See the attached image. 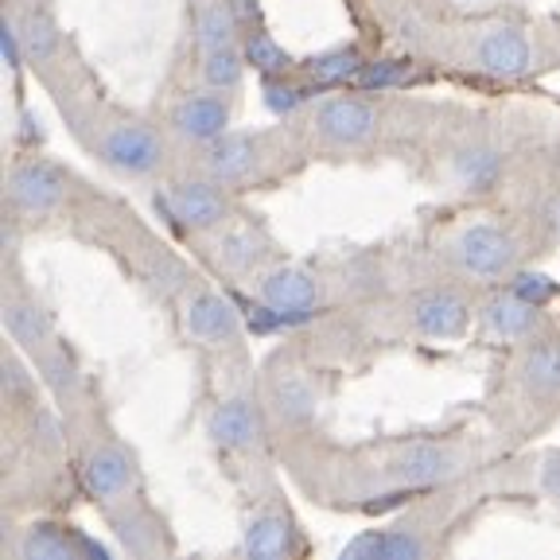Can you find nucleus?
<instances>
[{
  "label": "nucleus",
  "mask_w": 560,
  "mask_h": 560,
  "mask_svg": "<svg viewBox=\"0 0 560 560\" xmlns=\"http://www.w3.org/2000/svg\"><path fill=\"white\" fill-rule=\"evenodd\" d=\"M475 62H479L487 74L494 79H522L525 70L534 67V51H529V39H525L517 27H487L475 44Z\"/></svg>",
  "instance_id": "9d476101"
},
{
  "label": "nucleus",
  "mask_w": 560,
  "mask_h": 560,
  "mask_svg": "<svg viewBox=\"0 0 560 560\" xmlns=\"http://www.w3.org/2000/svg\"><path fill=\"white\" fill-rule=\"evenodd\" d=\"M265 257V242L261 234H254L249 226H230L226 234L219 237V261L234 272L254 269L257 261Z\"/></svg>",
  "instance_id": "393cba45"
},
{
  "label": "nucleus",
  "mask_w": 560,
  "mask_h": 560,
  "mask_svg": "<svg viewBox=\"0 0 560 560\" xmlns=\"http://www.w3.org/2000/svg\"><path fill=\"white\" fill-rule=\"evenodd\" d=\"M549 219H552V226H557V234H560V195L552 199V207H549Z\"/></svg>",
  "instance_id": "e433bc0d"
},
{
  "label": "nucleus",
  "mask_w": 560,
  "mask_h": 560,
  "mask_svg": "<svg viewBox=\"0 0 560 560\" xmlns=\"http://www.w3.org/2000/svg\"><path fill=\"white\" fill-rule=\"evenodd\" d=\"M207 432L226 452H249L261 440V412H257L254 401L234 397V401H222L219 409L210 412Z\"/></svg>",
  "instance_id": "ddd939ff"
},
{
  "label": "nucleus",
  "mask_w": 560,
  "mask_h": 560,
  "mask_svg": "<svg viewBox=\"0 0 560 560\" xmlns=\"http://www.w3.org/2000/svg\"><path fill=\"white\" fill-rule=\"evenodd\" d=\"M97 152L125 175H152L164 164V137L144 121H114L97 137Z\"/></svg>",
  "instance_id": "f03ea898"
},
{
  "label": "nucleus",
  "mask_w": 560,
  "mask_h": 560,
  "mask_svg": "<svg viewBox=\"0 0 560 560\" xmlns=\"http://www.w3.org/2000/svg\"><path fill=\"white\" fill-rule=\"evenodd\" d=\"M230 125V105L214 94H191L172 109V129L184 140L207 144V140L222 137Z\"/></svg>",
  "instance_id": "4468645a"
},
{
  "label": "nucleus",
  "mask_w": 560,
  "mask_h": 560,
  "mask_svg": "<svg viewBox=\"0 0 560 560\" xmlns=\"http://www.w3.org/2000/svg\"><path fill=\"white\" fill-rule=\"evenodd\" d=\"M261 137L254 132H222V137L207 140L202 149V172L222 187L245 184L249 175L261 167Z\"/></svg>",
  "instance_id": "423d86ee"
},
{
  "label": "nucleus",
  "mask_w": 560,
  "mask_h": 560,
  "mask_svg": "<svg viewBox=\"0 0 560 560\" xmlns=\"http://www.w3.org/2000/svg\"><path fill=\"white\" fill-rule=\"evenodd\" d=\"M237 16L226 0H210L207 9L199 12V47L202 55L219 51V47H234L237 44Z\"/></svg>",
  "instance_id": "b1692460"
},
{
  "label": "nucleus",
  "mask_w": 560,
  "mask_h": 560,
  "mask_svg": "<svg viewBox=\"0 0 560 560\" xmlns=\"http://www.w3.org/2000/svg\"><path fill=\"white\" fill-rule=\"evenodd\" d=\"M20 39H24V55L32 62H47L59 51V24H55L51 12L32 9L20 20Z\"/></svg>",
  "instance_id": "5701e85b"
},
{
  "label": "nucleus",
  "mask_w": 560,
  "mask_h": 560,
  "mask_svg": "<svg viewBox=\"0 0 560 560\" xmlns=\"http://www.w3.org/2000/svg\"><path fill=\"white\" fill-rule=\"evenodd\" d=\"M0 51H4V62H9L12 70L20 67V59H24V39H20V24L16 20H4V27H0Z\"/></svg>",
  "instance_id": "72a5a7b5"
},
{
  "label": "nucleus",
  "mask_w": 560,
  "mask_h": 560,
  "mask_svg": "<svg viewBox=\"0 0 560 560\" xmlns=\"http://www.w3.org/2000/svg\"><path fill=\"white\" fill-rule=\"evenodd\" d=\"M222 184L214 179H175L167 187L164 202L172 210V219H179L187 230H214L226 222V195L219 191Z\"/></svg>",
  "instance_id": "0eeeda50"
},
{
  "label": "nucleus",
  "mask_w": 560,
  "mask_h": 560,
  "mask_svg": "<svg viewBox=\"0 0 560 560\" xmlns=\"http://www.w3.org/2000/svg\"><path fill=\"white\" fill-rule=\"evenodd\" d=\"M4 331L12 335V342H20L24 350H35V354H44V350L55 347L51 315L27 296L4 300Z\"/></svg>",
  "instance_id": "f3484780"
},
{
  "label": "nucleus",
  "mask_w": 560,
  "mask_h": 560,
  "mask_svg": "<svg viewBox=\"0 0 560 560\" xmlns=\"http://www.w3.org/2000/svg\"><path fill=\"white\" fill-rule=\"evenodd\" d=\"M39 362H44L47 385H51L59 397H70L74 389H79V366H74V359H70L62 347L44 350V354H39Z\"/></svg>",
  "instance_id": "c85d7f7f"
},
{
  "label": "nucleus",
  "mask_w": 560,
  "mask_h": 560,
  "mask_svg": "<svg viewBox=\"0 0 560 560\" xmlns=\"http://www.w3.org/2000/svg\"><path fill=\"white\" fill-rule=\"evenodd\" d=\"M82 482L94 494L102 506H114V502H129L132 487H137V459L125 452L121 444H97L82 464Z\"/></svg>",
  "instance_id": "39448f33"
},
{
  "label": "nucleus",
  "mask_w": 560,
  "mask_h": 560,
  "mask_svg": "<svg viewBox=\"0 0 560 560\" xmlns=\"http://www.w3.org/2000/svg\"><path fill=\"white\" fill-rule=\"evenodd\" d=\"M265 304L280 307V312H315V300H319V289H315V277L296 265H284V269H269L257 284Z\"/></svg>",
  "instance_id": "2eb2a0df"
},
{
  "label": "nucleus",
  "mask_w": 560,
  "mask_h": 560,
  "mask_svg": "<svg viewBox=\"0 0 560 560\" xmlns=\"http://www.w3.org/2000/svg\"><path fill=\"white\" fill-rule=\"evenodd\" d=\"M67 172L51 160H20L9 172V207L27 219H44L67 199Z\"/></svg>",
  "instance_id": "20e7f679"
},
{
  "label": "nucleus",
  "mask_w": 560,
  "mask_h": 560,
  "mask_svg": "<svg viewBox=\"0 0 560 560\" xmlns=\"http://www.w3.org/2000/svg\"><path fill=\"white\" fill-rule=\"evenodd\" d=\"M261 90H265V105H269L277 117L292 114V109H296V105H304V97H307V90L284 82V74H269Z\"/></svg>",
  "instance_id": "7c9ffc66"
},
{
  "label": "nucleus",
  "mask_w": 560,
  "mask_h": 560,
  "mask_svg": "<svg viewBox=\"0 0 560 560\" xmlns=\"http://www.w3.org/2000/svg\"><path fill=\"white\" fill-rule=\"evenodd\" d=\"M424 552L429 545L412 529H370L342 549V560H417Z\"/></svg>",
  "instance_id": "dca6fc26"
},
{
  "label": "nucleus",
  "mask_w": 560,
  "mask_h": 560,
  "mask_svg": "<svg viewBox=\"0 0 560 560\" xmlns=\"http://www.w3.org/2000/svg\"><path fill=\"white\" fill-rule=\"evenodd\" d=\"M32 389V382H27V374H24V366H20V359L16 354H9L4 359V397H9L12 405L20 401V397Z\"/></svg>",
  "instance_id": "473e14b6"
},
{
  "label": "nucleus",
  "mask_w": 560,
  "mask_h": 560,
  "mask_svg": "<svg viewBox=\"0 0 560 560\" xmlns=\"http://www.w3.org/2000/svg\"><path fill=\"white\" fill-rule=\"evenodd\" d=\"M401 82H409V62L377 59V62H366V67L359 70L354 86H362V90H389V86H401Z\"/></svg>",
  "instance_id": "c756f323"
},
{
  "label": "nucleus",
  "mask_w": 560,
  "mask_h": 560,
  "mask_svg": "<svg viewBox=\"0 0 560 560\" xmlns=\"http://www.w3.org/2000/svg\"><path fill=\"white\" fill-rule=\"evenodd\" d=\"M272 405H277V412L284 420H307L315 412V394L304 377L289 374L272 385Z\"/></svg>",
  "instance_id": "bb28decb"
},
{
  "label": "nucleus",
  "mask_w": 560,
  "mask_h": 560,
  "mask_svg": "<svg viewBox=\"0 0 560 560\" xmlns=\"http://www.w3.org/2000/svg\"><path fill=\"white\" fill-rule=\"evenodd\" d=\"M482 324L499 339H529L537 331V304L514 296V292H502L482 304Z\"/></svg>",
  "instance_id": "a211bd4d"
},
{
  "label": "nucleus",
  "mask_w": 560,
  "mask_h": 560,
  "mask_svg": "<svg viewBox=\"0 0 560 560\" xmlns=\"http://www.w3.org/2000/svg\"><path fill=\"white\" fill-rule=\"evenodd\" d=\"M20 557L24 560H79V557H109V549L97 541H90L82 529H62V525L39 522L27 525L20 537Z\"/></svg>",
  "instance_id": "9b49d317"
},
{
  "label": "nucleus",
  "mask_w": 560,
  "mask_h": 560,
  "mask_svg": "<svg viewBox=\"0 0 560 560\" xmlns=\"http://www.w3.org/2000/svg\"><path fill=\"white\" fill-rule=\"evenodd\" d=\"M452 475H455V455L440 444H409L389 464V479L409 490L436 487V482L452 479Z\"/></svg>",
  "instance_id": "f8f14e48"
},
{
  "label": "nucleus",
  "mask_w": 560,
  "mask_h": 560,
  "mask_svg": "<svg viewBox=\"0 0 560 560\" xmlns=\"http://www.w3.org/2000/svg\"><path fill=\"white\" fill-rule=\"evenodd\" d=\"M242 70H245V51L237 44L202 55V79L214 90H237L242 86Z\"/></svg>",
  "instance_id": "a878e982"
},
{
  "label": "nucleus",
  "mask_w": 560,
  "mask_h": 560,
  "mask_svg": "<svg viewBox=\"0 0 560 560\" xmlns=\"http://www.w3.org/2000/svg\"><path fill=\"white\" fill-rule=\"evenodd\" d=\"M362 67H366V62H362V55L354 51V47H339V51L315 55L312 62H304L307 79H312L315 86H339V82H354Z\"/></svg>",
  "instance_id": "4be33fe9"
},
{
  "label": "nucleus",
  "mask_w": 560,
  "mask_h": 560,
  "mask_svg": "<svg viewBox=\"0 0 560 560\" xmlns=\"http://www.w3.org/2000/svg\"><path fill=\"white\" fill-rule=\"evenodd\" d=\"M296 529H292V522L280 510H265V514H257L254 522H249V529H245V541H242V552L245 557H289V552H296Z\"/></svg>",
  "instance_id": "6ab92c4d"
},
{
  "label": "nucleus",
  "mask_w": 560,
  "mask_h": 560,
  "mask_svg": "<svg viewBox=\"0 0 560 560\" xmlns=\"http://www.w3.org/2000/svg\"><path fill=\"white\" fill-rule=\"evenodd\" d=\"M541 487H545V494H549L552 502H560V452L545 459V467H541Z\"/></svg>",
  "instance_id": "f704fd0d"
},
{
  "label": "nucleus",
  "mask_w": 560,
  "mask_h": 560,
  "mask_svg": "<svg viewBox=\"0 0 560 560\" xmlns=\"http://www.w3.org/2000/svg\"><path fill=\"white\" fill-rule=\"evenodd\" d=\"M242 51H245V62H249L254 70H261L265 79H269V74H284V70L292 67L289 51L277 47V39H272L269 32H249L245 35Z\"/></svg>",
  "instance_id": "cd10ccee"
},
{
  "label": "nucleus",
  "mask_w": 560,
  "mask_h": 560,
  "mask_svg": "<svg viewBox=\"0 0 560 560\" xmlns=\"http://www.w3.org/2000/svg\"><path fill=\"white\" fill-rule=\"evenodd\" d=\"M510 292L541 307V304H549V300H552V280L541 277V272H514V280H510Z\"/></svg>",
  "instance_id": "2f4dec72"
},
{
  "label": "nucleus",
  "mask_w": 560,
  "mask_h": 560,
  "mask_svg": "<svg viewBox=\"0 0 560 560\" xmlns=\"http://www.w3.org/2000/svg\"><path fill=\"white\" fill-rule=\"evenodd\" d=\"M230 9H234L237 24H257L261 20V9H257V0H226Z\"/></svg>",
  "instance_id": "c9c22d12"
},
{
  "label": "nucleus",
  "mask_w": 560,
  "mask_h": 560,
  "mask_svg": "<svg viewBox=\"0 0 560 560\" xmlns=\"http://www.w3.org/2000/svg\"><path fill=\"white\" fill-rule=\"evenodd\" d=\"M467 315H471V307H467L464 292L455 289H429L409 300L412 327L429 339H459L467 331Z\"/></svg>",
  "instance_id": "1a4fd4ad"
},
{
  "label": "nucleus",
  "mask_w": 560,
  "mask_h": 560,
  "mask_svg": "<svg viewBox=\"0 0 560 560\" xmlns=\"http://www.w3.org/2000/svg\"><path fill=\"white\" fill-rule=\"evenodd\" d=\"M452 257L459 272H467L471 280H502L517 265V242L510 237V230L494 222H475L455 237Z\"/></svg>",
  "instance_id": "f257e3e1"
},
{
  "label": "nucleus",
  "mask_w": 560,
  "mask_h": 560,
  "mask_svg": "<svg viewBox=\"0 0 560 560\" xmlns=\"http://www.w3.org/2000/svg\"><path fill=\"white\" fill-rule=\"evenodd\" d=\"M522 385L534 397H560V339H541L522 354Z\"/></svg>",
  "instance_id": "aec40b11"
},
{
  "label": "nucleus",
  "mask_w": 560,
  "mask_h": 560,
  "mask_svg": "<svg viewBox=\"0 0 560 560\" xmlns=\"http://www.w3.org/2000/svg\"><path fill=\"white\" fill-rule=\"evenodd\" d=\"M312 129L331 149H362L377 132V109L366 97H354V94L327 97V102L315 105Z\"/></svg>",
  "instance_id": "7ed1b4c3"
},
{
  "label": "nucleus",
  "mask_w": 560,
  "mask_h": 560,
  "mask_svg": "<svg viewBox=\"0 0 560 560\" xmlns=\"http://www.w3.org/2000/svg\"><path fill=\"white\" fill-rule=\"evenodd\" d=\"M184 331L202 347H230L237 342L242 319H237V307L219 292H191L184 304Z\"/></svg>",
  "instance_id": "6e6552de"
},
{
  "label": "nucleus",
  "mask_w": 560,
  "mask_h": 560,
  "mask_svg": "<svg viewBox=\"0 0 560 560\" xmlns=\"http://www.w3.org/2000/svg\"><path fill=\"white\" fill-rule=\"evenodd\" d=\"M502 167H506V160H502L499 149L471 144V149H464L455 156L452 172H455V184L464 187V191H490L502 179Z\"/></svg>",
  "instance_id": "412c9836"
}]
</instances>
